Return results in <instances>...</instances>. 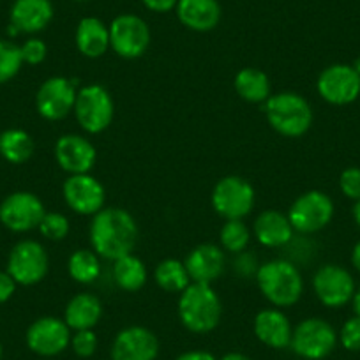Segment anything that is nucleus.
<instances>
[{
	"label": "nucleus",
	"instance_id": "nucleus-1",
	"mask_svg": "<svg viewBox=\"0 0 360 360\" xmlns=\"http://www.w3.org/2000/svg\"><path fill=\"white\" fill-rule=\"evenodd\" d=\"M138 242V224L127 210L110 207L99 210L90 223V244L98 256L119 259L133 252Z\"/></svg>",
	"mask_w": 360,
	"mask_h": 360
},
{
	"label": "nucleus",
	"instance_id": "nucleus-2",
	"mask_svg": "<svg viewBox=\"0 0 360 360\" xmlns=\"http://www.w3.org/2000/svg\"><path fill=\"white\" fill-rule=\"evenodd\" d=\"M179 316L188 330L207 334L219 325L223 306L212 286L193 283L180 293Z\"/></svg>",
	"mask_w": 360,
	"mask_h": 360
},
{
	"label": "nucleus",
	"instance_id": "nucleus-3",
	"mask_svg": "<svg viewBox=\"0 0 360 360\" xmlns=\"http://www.w3.org/2000/svg\"><path fill=\"white\" fill-rule=\"evenodd\" d=\"M256 281L263 297L278 307L293 306L304 290L299 269L285 259H272L259 266Z\"/></svg>",
	"mask_w": 360,
	"mask_h": 360
},
{
	"label": "nucleus",
	"instance_id": "nucleus-4",
	"mask_svg": "<svg viewBox=\"0 0 360 360\" xmlns=\"http://www.w3.org/2000/svg\"><path fill=\"white\" fill-rule=\"evenodd\" d=\"M266 120L279 134L299 138L307 133L313 124V110L302 96L295 92H281L265 101Z\"/></svg>",
	"mask_w": 360,
	"mask_h": 360
},
{
	"label": "nucleus",
	"instance_id": "nucleus-5",
	"mask_svg": "<svg viewBox=\"0 0 360 360\" xmlns=\"http://www.w3.org/2000/svg\"><path fill=\"white\" fill-rule=\"evenodd\" d=\"M113 99L101 85H85L78 90L75 113L79 126L90 134L103 133L113 120Z\"/></svg>",
	"mask_w": 360,
	"mask_h": 360
},
{
	"label": "nucleus",
	"instance_id": "nucleus-6",
	"mask_svg": "<svg viewBox=\"0 0 360 360\" xmlns=\"http://www.w3.org/2000/svg\"><path fill=\"white\" fill-rule=\"evenodd\" d=\"M338 345V334L328 321L307 318L293 328L290 348L306 360H321L330 355Z\"/></svg>",
	"mask_w": 360,
	"mask_h": 360
},
{
	"label": "nucleus",
	"instance_id": "nucleus-7",
	"mask_svg": "<svg viewBox=\"0 0 360 360\" xmlns=\"http://www.w3.org/2000/svg\"><path fill=\"white\" fill-rule=\"evenodd\" d=\"M332 216L334 203L330 196L321 191H307L300 195L288 212L293 230L300 233H316L330 223Z\"/></svg>",
	"mask_w": 360,
	"mask_h": 360
},
{
	"label": "nucleus",
	"instance_id": "nucleus-8",
	"mask_svg": "<svg viewBox=\"0 0 360 360\" xmlns=\"http://www.w3.org/2000/svg\"><path fill=\"white\" fill-rule=\"evenodd\" d=\"M212 205L216 212L228 221L242 219L255 205V189L242 176H224L214 188Z\"/></svg>",
	"mask_w": 360,
	"mask_h": 360
},
{
	"label": "nucleus",
	"instance_id": "nucleus-9",
	"mask_svg": "<svg viewBox=\"0 0 360 360\" xmlns=\"http://www.w3.org/2000/svg\"><path fill=\"white\" fill-rule=\"evenodd\" d=\"M8 274L18 285L32 286L48 274V255L36 240H23L13 248L8 262Z\"/></svg>",
	"mask_w": 360,
	"mask_h": 360
},
{
	"label": "nucleus",
	"instance_id": "nucleus-10",
	"mask_svg": "<svg viewBox=\"0 0 360 360\" xmlns=\"http://www.w3.org/2000/svg\"><path fill=\"white\" fill-rule=\"evenodd\" d=\"M318 94L327 103L345 106L360 98V75L348 64L328 65L318 76Z\"/></svg>",
	"mask_w": 360,
	"mask_h": 360
},
{
	"label": "nucleus",
	"instance_id": "nucleus-11",
	"mask_svg": "<svg viewBox=\"0 0 360 360\" xmlns=\"http://www.w3.org/2000/svg\"><path fill=\"white\" fill-rule=\"evenodd\" d=\"M150 44L148 25L136 15H120L110 25V46L124 58H138Z\"/></svg>",
	"mask_w": 360,
	"mask_h": 360
},
{
	"label": "nucleus",
	"instance_id": "nucleus-12",
	"mask_svg": "<svg viewBox=\"0 0 360 360\" xmlns=\"http://www.w3.org/2000/svg\"><path fill=\"white\" fill-rule=\"evenodd\" d=\"M76 94V79L71 82L64 76L48 78L37 90V112L46 120H62L75 110Z\"/></svg>",
	"mask_w": 360,
	"mask_h": 360
},
{
	"label": "nucleus",
	"instance_id": "nucleus-13",
	"mask_svg": "<svg viewBox=\"0 0 360 360\" xmlns=\"http://www.w3.org/2000/svg\"><path fill=\"white\" fill-rule=\"evenodd\" d=\"M313 288L318 300L327 307H342L355 295V281L342 266L328 263L323 265L313 279Z\"/></svg>",
	"mask_w": 360,
	"mask_h": 360
},
{
	"label": "nucleus",
	"instance_id": "nucleus-14",
	"mask_svg": "<svg viewBox=\"0 0 360 360\" xmlns=\"http://www.w3.org/2000/svg\"><path fill=\"white\" fill-rule=\"evenodd\" d=\"M44 214L46 212L43 202L27 191L13 193L0 205V221L13 231H29L39 228Z\"/></svg>",
	"mask_w": 360,
	"mask_h": 360
},
{
	"label": "nucleus",
	"instance_id": "nucleus-15",
	"mask_svg": "<svg viewBox=\"0 0 360 360\" xmlns=\"http://www.w3.org/2000/svg\"><path fill=\"white\" fill-rule=\"evenodd\" d=\"M27 346L41 356L60 355L71 345V328L64 320L44 316L34 321L27 330Z\"/></svg>",
	"mask_w": 360,
	"mask_h": 360
},
{
	"label": "nucleus",
	"instance_id": "nucleus-16",
	"mask_svg": "<svg viewBox=\"0 0 360 360\" xmlns=\"http://www.w3.org/2000/svg\"><path fill=\"white\" fill-rule=\"evenodd\" d=\"M62 193L68 205L82 216H96L105 207V188L98 179L90 176L89 173L69 176L64 182Z\"/></svg>",
	"mask_w": 360,
	"mask_h": 360
},
{
	"label": "nucleus",
	"instance_id": "nucleus-17",
	"mask_svg": "<svg viewBox=\"0 0 360 360\" xmlns=\"http://www.w3.org/2000/svg\"><path fill=\"white\" fill-rule=\"evenodd\" d=\"M158 355L159 341L154 332L136 325L120 330L112 345V360H155Z\"/></svg>",
	"mask_w": 360,
	"mask_h": 360
},
{
	"label": "nucleus",
	"instance_id": "nucleus-18",
	"mask_svg": "<svg viewBox=\"0 0 360 360\" xmlns=\"http://www.w3.org/2000/svg\"><path fill=\"white\" fill-rule=\"evenodd\" d=\"M55 158L58 166L71 175L89 173L96 165V148L79 134H64L55 145Z\"/></svg>",
	"mask_w": 360,
	"mask_h": 360
},
{
	"label": "nucleus",
	"instance_id": "nucleus-19",
	"mask_svg": "<svg viewBox=\"0 0 360 360\" xmlns=\"http://www.w3.org/2000/svg\"><path fill=\"white\" fill-rule=\"evenodd\" d=\"M255 335L269 348L283 349L292 342L293 328L285 313L279 309H263L255 318Z\"/></svg>",
	"mask_w": 360,
	"mask_h": 360
},
{
	"label": "nucleus",
	"instance_id": "nucleus-20",
	"mask_svg": "<svg viewBox=\"0 0 360 360\" xmlns=\"http://www.w3.org/2000/svg\"><path fill=\"white\" fill-rule=\"evenodd\" d=\"M186 269L191 281L210 285L221 278L224 270V255L217 245L202 244L189 252L186 259Z\"/></svg>",
	"mask_w": 360,
	"mask_h": 360
},
{
	"label": "nucleus",
	"instance_id": "nucleus-21",
	"mask_svg": "<svg viewBox=\"0 0 360 360\" xmlns=\"http://www.w3.org/2000/svg\"><path fill=\"white\" fill-rule=\"evenodd\" d=\"M176 16L188 29L207 32L219 23L221 6L217 0H179Z\"/></svg>",
	"mask_w": 360,
	"mask_h": 360
},
{
	"label": "nucleus",
	"instance_id": "nucleus-22",
	"mask_svg": "<svg viewBox=\"0 0 360 360\" xmlns=\"http://www.w3.org/2000/svg\"><path fill=\"white\" fill-rule=\"evenodd\" d=\"M53 18L50 0H16L11 9V25L20 32L34 34L46 29Z\"/></svg>",
	"mask_w": 360,
	"mask_h": 360
},
{
	"label": "nucleus",
	"instance_id": "nucleus-23",
	"mask_svg": "<svg viewBox=\"0 0 360 360\" xmlns=\"http://www.w3.org/2000/svg\"><path fill=\"white\" fill-rule=\"evenodd\" d=\"M103 316L101 300L90 293L72 297L64 311V321L71 330H92Z\"/></svg>",
	"mask_w": 360,
	"mask_h": 360
},
{
	"label": "nucleus",
	"instance_id": "nucleus-24",
	"mask_svg": "<svg viewBox=\"0 0 360 360\" xmlns=\"http://www.w3.org/2000/svg\"><path fill=\"white\" fill-rule=\"evenodd\" d=\"M255 235L265 248H281L293 237V226L288 216L278 210H265L255 221Z\"/></svg>",
	"mask_w": 360,
	"mask_h": 360
},
{
	"label": "nucleus",
	"instance_id": "nucleus-25",
	"mask_svg": "<svg viewBox=\"0 0 360 360\" xmlns=\"http://www.w3.org/2000/svg\"><path fill=\"white\" fill-rule=\"evenodd\" d=\"M76 46L85 57H101L110 48V29L98 18H83L76 29Z\"/></svg>",
	"mask_w": 360,
	"mask_h": 360
},
{
	"label": "nucleus",
	"instance_id": "nucleus-26",
	"mask_svg": "<svg viewBox=\"0 0 360 360\" xmlns=\"http://www.w3.org/2000/svg\"><path fill=\"white\" fill-rule=\"evenodd\" d=\"M235 90L244 101L265 103L270 98L269 76L256 68H244L235 76Z\"/></svg>",
	"mask_w": 360,
	"mask_h": 360
},
{
	"label": "nucleus",
	"instance_id": "nucleus-27",
	"mask_svg": "<svg viewBox=\"0 0 360 360\" xmlns=\"http://www.w3.org/2000/svg\"><path fill=\"white\" fill-rule=\"evenodd\" d=\"M113 279H115L117 286L120 290L138 292L147 283V266L134 255L122 256V258L115 259V265H113Z\"/></svg>",
	"mask_w": 360,
	"mask_h": 360
},
{
	"label": "nucleus",
	"instance_id": "nucleus-28",
	"mask_svg": "<svg viewBox=\"0 0 360 360\" xmlns=\"http://www.w3.org/2000/svg\"><path fill=\"white\" fill-rule=\"evenodd\" d=\"M154 278L155 283L159 285V288H162L165 292L169 293H182L189 286V281H191L184 263L173 258L162 259V262L155 266Z\"/></svg>",
	"mask_w": 360,
	"mask_h": 360
},
{
	"label": "nucleus",
	"instance_id": "nucleus-29",
	"mask_svg": "<svg viewBox=\"0 0 360 360\" xmlns=\"http://www.w3.org/2000/svg\"><path fill=\"white\" fill-rule=\"evenodd\" d=\"M0 154L13 165H22L34 154V140L22 129L6 131L0 134Z\"/></svg>",
	"mask_w": 360,
	"mask_h": 360
},
{
	"label": "nucleus",
	"instance_id": "nucleus-30",
	"mask_svg": "<svg viewBox=\"0 0 360 360\" xmlns=\"http://www.w3.org/2000/svg\"><path fill=\"white\" fill-rule=\"evenodd\" d=\"M68 269L71 278L82 285L94 283L101 274V263H99L98 255L90 249H78V251L72 252Z\"/></svg>",
	"mask_w": 360,
	"mask_h": 360
},
{
	"label": "nucleus",
	"instance_id": "nucleus-31",
	"mask_svg": "<svg viewBox=\"0 0 360 360\" xmlns=\"http://www.w3.org/2000/svg\"><path fill=\"white\" fill-rule=\"evenodd\" d=\"M219 238L226 251L242 252L251 240V233H249V228L242 223V219H230L221 228Z\"/></svg>",
	"mask_w": 360,
	"mask_h": 360
},
{
	"label": "nucleus",
	"instance_id": "nucleus-32",
	"mask_svg": "<svg viewBox=\"0 0 360 360\" xmlns=\"http://www.w3.org/2000/svg\"><path fill=\"white\" fill-rule=\"evenodd\" d=\"M22 64V50L9 41H0V83L15 78Z\"/></svg>",
	"mask_w": 360,
	"mask_h": 360
},
{
	"label": "nucleus",
	"instance_id": "nucleus-33",
	"mask_svg": "<svg viewBox=\"0 0 360 360\" xmlns=\"http://www.w3.org/2000/svg\"><path fill=\"white\" fill-rule=\"evenodd\" d=\"M39 231L43 233V237L50 238V240H62L69 233L68 217L58 212L44 214L39 224Z\"/></svg>",
	"mask_w": 360,
	"mask_h": 360
},
{
	"label": "nucleus",
	"instance_id": "nucleus-34",
	"mask_svg": "<svg viewBox=\"0 0 360 360\" xmlns=\"http://www.w3.org/2000/svg\"><path fill=\"white\" fill-rule=\"evenodd\" d=\"M71 348L82 359H89L98 349V335L92 330H76L71 335Z\"/></svg>",
	"mask_w": 360,
	"mask_h": 360
},
{
	"label": "nucleus",
	"instance_id": "nucleus-35",
	"mask_svg": "<svg viewBox=\"0 0 360 360\" xmlns=\"http://www.w3.org/2000/svg\"><path fill=\"white\" fill-rule=\"evenodd\" d=\"M339 341L342 348L348 352H360V316H353L345 321L341 332H339Z\"/></svg>",
	"mask_w": 360,
	"mask_h": 360
},
{
	"label": "nucleus",
	"instance_id": "nucleus-36",
	"mask_svg": "<svg viewBox=\"0 0 360 360\" xmlns=\"http://www.w3.org/2000/svg\"><path fill=\"white\" fill-rule=\"evenodd\" d=\"M339 188H341L342 195L349 200H360V168L352 166L346 168L339 176Z\"/></svg>",
	"mask_w": 360,
	"mask_h": 360
},
{
	"label": "nucleus",
	"instance_id": "nucleus-37",
	"mask_svg": "<svg viewBox=\"0 0 360 360\" xmlns=\"http://www.w3.org/2000/svg\"><path fill=\"white\" fill-rule=\"evenodd\" d=\"M20 50H22L23 62L32 65L41 64V62L46 58V53H48L46 44H44L41 39H29L22 48H20Z\"/></svg>",
	"mask_w": 360,
	"mask_h": 360
},
{
	"label": "nucleus",
	"instance_id": "nucleus-38",
	"mask_svg": "<svg viewBox=\"0 0 360 360\" xmlns=\"http://www.w3.org/2000/svg\"><path fill=\"white\" fill-rule=\"evenodd\" d=\"M16 290V281L8 274V272H0V304L8 302Z\"/></svg>",
	"mask_w": 360,
	"mask_h": 360
},
{
	"label": "nucleus",
	"instance_id": "nucleus-39",
	"mask_svg": "<svg viewBox=\"0 0 360 360\" xmlns=\"http://www.w3.org/2000/svg\"><path fill=\"white\" fill-rule=\"evenodd\" d=\"M179 0H143L145 8L154 13H168L173 8H176Z\"/></svg>",
	"mask_w": 360,
	"mask_h": 360
},
{
	"label": "nucleus",
	"instance_id": "nucleus-40",
	"mask_svg": "<svg viewBox=\"0 0 360 360\" xmlns=\"http://www.w3.org/2000/svg\"><path fill=\"white\" fill-rule=\"evenodd\" d=\"M175 360H217L212 353L202 352V349H193V352L180 353Z\"/></svg>",
	"mask_w": 360,
	"mask_h": 360
},
{
	"label": "nucleus",
	"instance_id": "nucleus-41",
	"mask_svg": "<svg viewBox=\"0 0 360 360\" xmlns=\"http://www.w3.org/2000/svg\"><path fill=\"white\" fill-rule=\"evenodd\" d=\"M352 263L353 266H355L356 270L360 272V240L356 242L355 248H353V252H352Z\"/></svg>",
	"mask_w": 360,
	"mask_h": 360
},
{
	"label": "nucleus",
	"instance_id": "nucleus-42",
	"mask_svg": "<svg viewBox=\"0 0 360 360\" xmlns=\"http://www.w3.org/2000/svg\"><path fill=\"white\" fill-rule=\"evenodd\" d=\"M219 360H251L248 355H244V353H238V352H230L226 353V355H223V359Z\"/></svg>",
	"mask_w": 360,
	"mask_h": 360
},
{
	"label": "nucleus",
	"instance_id": "nucleus-43",
	"mask_svg": "<svg viewBox=\"0 0 360 360\" xmlns=\"http://www.w3.org/2000/svg\"><path fill=\"white\" fill-rule=\"evenodd\" d=\"M352 302H353V311H355L356 316H360V286L359 290H355V295H353Z\"/></svg>",
	"mask_w": 360,
	"mask_h": 360
},
{
	"label": "nucleus",
	"instance_id": "nucleus-44",
	"mask_svg": "<svg viewBox=\"0 0 360 360\" xmlns=\"http://www.w3.org/2000/svg\"><path fill=\"white\" fill-rule=\"evenodd\" d=\"M353 217H355L356 226L360 228V200L355 203V207H353Z\"/></svg>",
	"mask_w": 360,
	"mask_h": 360
},
{
	"label": "nucleus",
	"instance_id": "nucleus-45",
	"mask_svg": "<svg viewBox=\"0 0 360 360\" xmlns=\"http://www.w3.org/2000/svg\"><path fill=\"white\" fill-rule=\"evenodd\" d=\"M353 69H355V71H356V72H359V75H360V57H359V58H356V60H355V62H353Z\"/></svg>",
	"mask_w": 360,
	"mask_h": 360
},
{
	"label": "nucleus",
	"instance_id": "nucleus-46",
	"mask_svg": "<svg viewBox=\"0 0 360 360\" xmlns=\"http://www.w3.org/2000/svg\"><path fill=\"white\" fill-rule=\"evenodd\" d=\"M2 353H4V348H2V342H0V360H2Z\"/></svg>",
	"mask_w": 360,
	"mask_h": 360
},
{
	"label": "nucleus",
	"instance_id": "nucleus-47",
	"mask_svg": "<svg viewBox=\"0 0 360 360\" xmlns=\"http://www.w3.org/2000/svg\"><path fill=\"white\" fill-rule=\"evenodd\" d=\"M78 2H83V0H78Z\"/></svg>",
	"mask_w": 360,
	"mask_h": 360
}]
</instances>
